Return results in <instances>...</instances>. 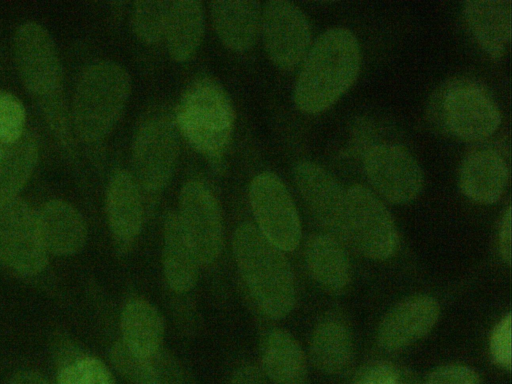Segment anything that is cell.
I'll return each mask as SVG.
<instances>
[{"label": "cell", "instance_id": "cell-1", "mask_svg": "<svg viewBox=\"0 0 512 384\" xmlns=\"http://www.w3.org/2000/svg\"><path fill=\"white\" fill-rule=\"evenodd\" d=\"M361 67V50L355 34L333 27L320 34L301 62L293 89L295 106L306 114H319L344 96Z\"/></svg>", "mask_w": 512, "mask_h": 384}, {"label": "cell", "instance_id": "cell-2", "mask_svg": "<svg viewBox=\"0 0 512 384\" xmlns=\"http://www.w3.org/2000/svg\"><path fill=\"white\" fill-rule=\"evenodd\" d=\"M13 43L24 87L38 101L57 138H68L71 133L62 94L63 70L53 38L42 25L28 21L17 28Z\"/></svg>", "mask_w": 512, "mask_h": 384}, {"label": "cell", "instance_id": "cell-3", "mask_svg": "<svg viewBox=\"0 0 512 384\" xmlns=\"http://www.w3.org/2000/svg\"><path fill=\"white\" fill-rule=\"evenodd\" d=\"M233 250L240 273L263 313L276 319L289 314L295 304V282L283 251L250 223L235 230Z\"/></svg>", "mask_w": 512, "mask_h": 384}, {"label": "cell", "instance_id": "cell-4", "mask_svg": "<svg viewBox=\"0 0 512 384\" xmlns=\"http://www.w3.org/2000/svg\"><path fill=\"white\" fill-rule=\"evenodd\" d=\"M130 91V76L119 63L99 60L87 66L72 104V121L78 136L89 143L106 137L120 118Z\"/></svg>", "mask_w": 512, "mask_h": 384}, {"label": "cell", "instance_id": "cell-5", "mask_svg": "<svg viewBox=\"0 0 512 384\" xmlns=\"http://www.w3.org/2000/svg\"><path fill=\"white\" fill-rule=\"evenodd\" d=\"M176 126L187 142L213 161L222 158L235 127V112L226 90L209 77L193 81L176 109Z\"/></svg>", "mask_w": 512, "mask_h": 384}, {"label": "cell", "instance_id": "cell-6", "mask_svg": "<svg viewBox=\"0 0 512 384\" xmlns=\"http://www.w3.org/2000/svg\"><path fill=\"white\" fill-rule=\"evenodd\" d=\"M133 176L149 193H158L171 179L179 157L176 125L169 117L155 114L137 129L131 148Z\"/></svg>", "mask_w": 512, "mask_h": 384}, {"label": "cell", "instance_id": "cell-7", "mask_svg": "<svg viewBox=\"0 0 512 384\" xmlns=\"http://www.w3.org/2000/svg\"><path fill=\"white\" fill-rule=\"evenodd\" d=\"M346 242L374 260L389 258L398 246V232L391 213L363 185L346 190Z\"/></svg>", "mask_w": 512, "mask_h": 384}, {"label": "cell", "instance_id": "cell-8", "mask_svg": "<svg viewBox=\"0 0 512 384\" xmlns=\"http://www.w3.org/2000/svg\"><path fill=\"white\" fill-rule=\"evenodd\" d=\"M440 103L442 123L462 140H485L501 124L498 105L485 88L472 80L449 83L442 91Z\"/></svg>", "mask_w": 512, "mask_h": 384}, {"label": "cell", "instance_id": "cell-9", "mask_svg": "<svg viewBox=\"0 0 512 384\" xmlns=\"http://www.w3.org/2000/svg\"><path fill=\"white\" fill-rule=\"evenodd\" d=\"M249 200L261 234L282 251L294 250L301 239V223L282 180L272 172L259 173L250 183Z\"/></svg>", "mask_w": 512, "mask_h": 384}, {"label": "cell", "instance_id": "cell-10", "mask_svg": "<svg viewBox=\"0 0 512 384\" xmlns=\"http://www.w3.org/2000/svg\"><path fill=\"white\" fill-rule=\"evenodd\" d=\"M363 170L373 189L393 204L413 201L424 185V174L418 161L395 143L370 146L364 153Z\"/></svg>", "mask_w": 512, "mask_h": 384}, {"label": "cell", "instance_id": "cell-11", "mask_svg": "<svg viewBox=\"0 0 512 384\" xmlns=\"http://www.w3.org/2000/svg\"><path fill=\"white\" fill-rule=\"evenodd\" d=\"M260 34L271 62L290 71L303 61L311 46V29L304 12L286 0L268 1L262 7Z\"/></svg>", "mask_w": 512, "mask_h": 384}, {"label": "cell", "instance_id": "cell-12", "mask_svg": "<svg viewBox=\"0 0 512 384\" xmlns=\"http://www.w3.org/2000/svg\"><path fill=\"white\" fill-rule=\"evenodd\" d=\"M0 262L23 275H34L47 263L36 212L16 197L0 205Z\"/></svg>", "mask_w": 512, "mask_h": 384}, {"label": "cell", "instance_id": "cell-13", "mask_svg": "<svg viewBox=\"0 0 512 384\" xmlns=\"http://www.w3.org/2000/svg\"><path fill=\"white\" fill-rule=\"evenodd\" d=\"M295 185L325 233L346 241V190L321 165L301 160L293 168Z\"/></svg>", "mask_w": 512, "mask_h": 384}, {"label": "cell", "instance_id": "cell-14", "mask_svg": "<svg viewBox=\"0 0 512 384\" xmlns=\"http://www.w3.org/2000/svg\"><path fill=\"white\" fill-rule=\"evenodd\" d=\"M178 214L200 264L214 262L222 248L223 222L212 191L198 180L187 181L180 191Z\"/></svg>", "mask_w": 512, "mask_h": 384}, {"label": "cell", "instance_id": "cell-15", "mask_svg": "<svg viewBox=\"0 0 512 384\" xmlns=\"http://www.w3.org/2000/svg\"><path fill=\"white\" fill-rule=\"evenodd\" d=\"M439 313L438 302L429 295H413L402 300L382 319L377 331L378 345L396 351L413 344L432 330Z\"/></svg>", "mask_w": 512, "mask_h": 384}, {"label": "cell", "instance_id": "cell-16", "mask_svg": "<svg viewBox=\"0 0 512 384\" xmlns=\"http://www.w3.org/2000/svg\"><path fill=\"white\" fill-rule=\"evenodd\" d=\"M109 228L118 246L129 247L143 222V201L138 182L131 172L119 169L111 176L106 191Z\"/></svg>", "mask_w": 512, "mask_h": 384}, {"label": "cell", "instance_id": "cell-17", "mask_svg": "<svg viewBox=\"0 0 512 384\" xmlns=\"http://www.w3.org/2000/svg\"><path fill=\"white\" fill-rule=\"evenodd\" d=\"M508 176L504 158L493 149L483 148L466 155L459 168L458 181L468 199L489 205L502 197Z\"/></svg>", "mask_w": 512, "mask_h": 384}, {"label": "cell", "instance_id": "cell-18", "mask_svg": "<svg viewBox=\"0 0 512 384\" xmlns=\"http://www.w3.org/2000/svg\"><path fill=\"white\" fill-rule=\"evenodd\" d=\"M463 16L478 46L489 57L501 58L511 39V1H467Z\"/></svg>", "mask_w": 512, "mask_h": 384}, {"label": "cell", "instance_id": "cell-19", "mask_svg": "<svg viewBox=\"0 0 512 384\" xmlns=\"http://www.w3.org/2000/svg\"><path fill=\"white\" fill-rule=\"evenodd\" d=\"M209 10L215 33L228 50L242 53L254 45L260 33L259 2L217 0L210 3Z\"/></svg>", "mask_w": 512, "mask_h": 384}, {"label": "cell", "instance_id": "cell-20", "mask_svg": "<svg viewBox=\"0 0 512 384\" xmlns=\"http://www.w3.org/2000/svg\"><path fill=\"white\" fill-rule=\"evenodd\" d=\"M36 221L46 250L53 254H73L86 241L87 229L83 217L63 200L46 202L36 212Z\"/></svg>", "mask_w": 512, "mask_h": 384}, {"label": "cell", "instance_id": "cell-21", "mask_svg": "<svg viewBox=\"0 0 512 384\" xmlns=\"http://www.w3.org/2000/svg\"><path fill=\"white\" fill-rule=\"evenodd\" d=\"M200 261L194 245L176 212L164 222L163 269L169 286L185 292L194 285Z\"/></svg>", "mask_w": 512, "mask_h": 384}, {"label": "cell", "instance_id": "cell-22", "mask_svg": "<svg viewBox=\"0 0 512 384\" xmlns=\"http://www.w3.org/2000/svg\"><path fill=\"white\" fill-rule=\"evenodd\" d=\"M305 261L313 279L327 292L340 294L349 286L350 262L337 238L327 233L312 235L306 242Z\"/></svg>", "mask_w": 512, "mask_h": 384}, {"label": "cell", "instance_id": "cell-23", "mask_svg": "<svg viewBox=\"0 0 512 384\" xmlns=\"http://www.w3.org/2000/svg\"><path fill=\"white\" fill-rule=\"evenodd\" d=\"M263 374L274 384H308L305 354L295 338L285 330L270 331L262 345Z\"/></svg>", "mask_w": 512, "mask_h": 384}, {"label": "cell", "instance_id": "cell-24", "mask_svg": "<svg viewBox=\"0 0 512 384\" xmlns=\"http://www.w3.org/2000/svg\"><path fill=\"white\" fill-rule=\"evenodd\" d=\"M205 28L202 3L170 1L164 40L169 56L178 63L189 61L198 50Z\"/></svg>", "mask_w": 512, "mask_h": 384}, {"label": "cell", "instance_id": "cell-25", "mask_svg": "<svg viewBox=\"0 0 512 384\" xmlns=\"http://www.w3.org/2000/svg\"><path fill=\"white\" fill-rule=\"evenodd\" d=\"M111 360L118 372L134 384H184L179 363L163 349L138 356L121 341L112 347Z\"/></svg>", "mask_w": 512, "mask_h": 384}, {"label": "cell", "instance_id": "cell-26", "mask_svg": "<svg viewBox=\"0 0 512 384\" xmlns=\"http://www.w3.org/2000/svg\"><path fill=\"white\" fill-rule=\"evenodd\" d=\"M309 350L315 368L329 375L346 373L354 361L351 333L336 319L323 320L315 327Z\"/></svg>", "mask_w": 512, "mask_h": 384}, {"label": "cell", "instance_id": "cell-27", "mask_svg": "<svg viewBox=\"0 0 512 384\" xmlns=\"http://www.w3.org/2000/svg\"><path fill=\"white\" fill-rule=\"evenodd\" d=\"M123 344L138 356H149L162 349L164 322L158 310L140 298L129 300L121 314Z\"/></svg>", "mask_w": 512, "mask_h": 384}, {"label": "cell", "instance_id": "cell-28", "mask_svg": "<svg viewBox=\"0 0 512 384\" xmlns=\"http://www.w3.org/2000/svg\"><path fill=\"white\" fill-rule=\"evenodd\" d=\"M0 205L17 197L38 161V144L31 132L20 139L0 144Z\"/></svg>", "mask_w": 512, "mask_h": 384}, {"label": "cell", "instance_id": "cell-29", "mask_svg": "<svg viewBox=\"0 0 512 384\" xmlns=\"http://www.w3.org/2000/svg\"><path fill=\"white\" fill-rule=\"evenodd\" d=\"M170 1L135 2L131 27L139 41L154 45L164 39Z\"/></svg>", "mask_w": 512, "mask_h": 384}, {"label": "cell", "instance_id": "cell-30", "mask_svg": "<svg viewBox=\"0 0 512 384\" xmlns=\"http://www.w3.org/2000/svg\"><path fill=\"white\" fill-rule=\"evenodd\" d=\"M58 384H115V382L102 361L91 356L72 353L61 360Z\"/></svg>", "mask_w": 512, "mask_h": 384}, {"label": "cell", "instance_id": "cell-31", "mask_svg": "<svg viewBox=\"0 0 512 384\" xmlns=\"http://www.w3.org/2000/svg\"><path fill=\"white\" fill-rule=\"evenodd\" d=\"M26 111L14 94L0 90V144L17 141L25 133Z\"/></svg>", "mask_w": 512, "mask_h": 384}, {"label": "cell", "instance_id": "cell-32", "mask_svg": "<svg viewBox=\"0 0 512 384\" xmlns=\"http://www.w3.org/2000/svg\"><path fill=\"white\" fill-rule=\"evenodd\" d=\"M351 384L418 383L407 369L388 361H374L361 368Z\"/></svg>", "mask_w": 512, "mask_h": 384}, {"label": "cell", "instance_id": "cell-33", "mask_svg": "<svg viewBox=\"0 0 512 384\" xmlns=\"http://www.w3.org/2000/svg\"><path fill=\"white\" fill-rule=\"evenodd\" d=\"M489 350L495 364L504 369L511 367V315L502 318L492 331Z\"/></svg>", "mask_w": 512, "mask_h": 384}, {"label": "cell", "instance_id": "cell-34", "mask_svg": "<svg viewBox=\"0 0 512 384\" xmlns=\"http://www.w3.org/2000/svg\"><path fill=\"white\" fill-rule=\"evenodd\" d=\"M424 384H483L480 375L462 364H446L434 369Z\"/></svg>", "mask_w": 512, "mask_h": 384}, {"label": "cell", "instance_id": "cell-35", "mask_svg": "<svg viewBox=\"0 0 512 384\" xmlns=\"http://www.w3.org/2000/svg\"><path fill=\"white\" fill-rule=\"evenodd\" d=\"M229 384H267L262 370L253 365H243L232 375Z\"/></svg>", "mask_w": 512, "mask_h": 384}, {"label": "cell", "instance_id": "cell-36", "mask_svg": "<svg viewBox=\"0 0 512 384\" xmlns=\"http://www.w3.org/2000/svg\"><path fill=\"white\" fill-rule=\"evenodd\" d=\"M499 248L504 261L511 260V208L508 207L503 215L499 229Z\"/></svg>", "mask_w": 512, "mask_h": 384}, {"label": "cell", "instance_id": "cell-37", "mask_svg": "<svg viewBox=\"0 0 512 384\" xmlns=\"http://www.w3.org/2000/svg\"><path fill=\"white\" fill-rule=\"evenodd\" d=\"M10 384H49L41 375L33 371H21L11 380Z\"/></svg>", "mask_w": 512, "mask_h": 384}, {"label": "cell", "instance_id": "cell-38", "mask_svg": "<svg viewBox=\"0 0 512 384\" xmlns=\"http://www.w3.org/2000/svg\"><path fill=\"white\" fill-rule=\"evenodd\" d=\"M0 161H1V147H0Z\"/></svg>", "mask_w": 512, "mask_h": 384}]
</instances>
